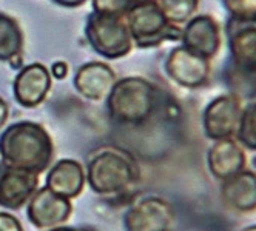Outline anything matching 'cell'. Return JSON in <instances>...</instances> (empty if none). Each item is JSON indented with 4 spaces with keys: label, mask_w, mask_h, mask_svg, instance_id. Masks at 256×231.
<instances>
[{
    "label": "cell",
    "mask_w": 256,
    "mask_h": 231,
    "mask_svg": "<svg viewBox=\"0 0 256 231\" xmlns=\"http://www.w3.org/2000/svg\"><path fill=\"white\" fill-rule=\"evenodd\" d=\"M52 154L51 136L36 122H16L0 136V156L8 167L40 174L51 165Z\"/></svg>",
    "instance_id": "6da1fadb"
},
{
    "label": "cell",
    "mask_w": 256,
    "mask_h": 231,
    "mask_svg": "<svg viewBox=\"0 0 256 231\" xmlns=\"http://www.w3.org/2000/svg\"><path fill=\"white\" fill-rule=\"evenodd\" d=\"M158 106L156 86L144 77L116 80L106 96L108 114L122 125H140L147 122Z\"/></svg>",
    "instance_id": "7a4b0ae2"
},
{
    "label": "cell",
    "mask_w": 256,
    "mask_h": 231,
    "mask_svg": "<svg viewBox=\"0 0 256 231\" xmlns=\"http://www.w3.org/2000/svg\"><path fill=\"white\" fill-rule=\"evenodd\" d=\"M139 176L134 159L119 148H102L91 156L85 173L90 188L102 196H114L130 188Z\"/></svg>",
    "instance_id": "3957f363"
},
{
    "label": "cell",
    "mask_w": 256,
    "mask_h": 231,
    "mask_svg": "<svg viewBox=\"0 0 256 231\" xmlns=\"http://www.w3.org/2000/svg\"><path fill=\"white\" fill-rule=\"evenodd\" d=\"M133 45L156 48L164 42H180L182 28L172 25L156 2L130 6L124 15Z\"/></svg>",
    "instance_id": "277c9868"
},
{
    "label": "cell",
    "mask_w": 256,
    "mask_h": 231,
    "mask_svg": "<svg viewBox=\"0 0 256 231\" xmlns=\"http://www.w3.org/2000/svg\"><path fill=\"white\" fill-rule=\"evenodd\" d=\"M85 37L99 56L110 60L125 57L133 48L124 15H108L93 11L86 19Z\"/></svg>",
    "instance_id": "5b68a950"
},
{
    "label": "cell",
    "mask_w": 256,
    "mask_h": 231,
    "mask_svg": "<svg viewBox=\"0 0 256 231\" xmlns=\"http://www.w3.org/2000/svg\"><path fill=\"white\" fill-rule=\"evenodd\" d=\"M174 221V207L159 196L139 199L124 216L125 231H170Z\"/></svg>",
    "instance_id": "8992f818"
},
{
    "label": "cell",
    "mask_w": 256,
    "mask_h": 231,
    "mask_svg": "<svg viewBox=\"0 0 256 231\" xmlns=\"http://www.w3.org/2000/svg\"><path fill=\"white\" fill-rule=\"evenodd\" d=\"M242 108V100L232 93L214 97L206 106L202 114V127L206 136L213 142L236 137Z\"/></svg>",
    "instance_id": "52a82bcc"
},
{
    "label": "cell",
    "mask_w": 256,
    "mask_h": 231,
    "mask_svg": "<svg viewBox=\"0 0 256 231\" xmlns=\"http://www.w3.org/2000/svg\"><path fill=\"white\" fill-rule=\"evenodd\" d=\"M212 60L186 46H174L166 60V73L179 86L194 90L204 86L212 76Z\"/></svg>",
    "instance_id": "ba28073f"
},
{
    "label": "cell",
    "mask_w": 256,
    "mask_h": 231,
    "mask_svg": "<svg viewBox=\"0 0 256 231\" xmlns=\"http://www.w3.org/2000/svg\"><path fill=\"white\" fill-rule=\"evenodd\" d=\"M226 37L230 52L228 60L236 66L256 73V15H228Z\"/></svg>",
    "instance_id": "9c48e42d"
},
{
    "label": "cell",
    "mask_w": 256,
    "mask_h": 231,
    "mask_svg": "<svg viewBox=\"0 0 256 231\" xmlns=\"http://www.w3.org/2000/svg\"><path fill=\"white\" fill-rule=\"evenodd\" d=\"M180 43L196 54L212 60L222 45L221 26L214 17L208 14H196L182 28Z\"/></svg>",
    "instance_id": "30bf717a"
},
{
    "label": "cell",
    "mask_w": 256,
    "mask_h": 231,
    "mask_svg": "<svg viewBox=\"0 0 256 231\" xmlns=\"http://www.w3.org/2000/svg\"><path fill=\"white\" fill-rule=\"evenodd\" d=\"M72 205L70 199L60 198L46 187L38 188L28 201L26 215L30 222L42 230L60 227L71 216Z\"/></svg>",
    "instance_id": "8fae6325"
},
{
    "label": "cell",
    "mask_w": 256,
    "mask_h": 231,
    "mask_svg": "<svg viewBox=\"0 0 256 231\" xmlns=\"http://www.w3.org/2000/svg\"><path fill=\"white\" fill-rule=\"evenodd\" d=\"M39 188V174L25 170L0 165V207L19 210L28 204Z\"/></svg>",
    "instance_id": "7c38bea8"
},
{
    "label": "cell",
    "mask_w": 256,
    "mask_h": 231,
    "mask_svg": "<svg viewBox=\"0 0 256 231\" xmlns=\"http://www.w3.org/2000/svg\"><path fill=\"white\" fill-rule=\"evenodd\" d=\"M51 85L52 79L50 69L42 63H30L22 66L14 79V97L17 103L25 108H34L46 99Z\"/></svg>",
    "instance_id": "4fadbf2b"
},
{
    "label": "cell",
    "mask_w": 256,
    "mask_h": 231,
    "mask_svg": "<svg viewBox=\"0 0 256 231\" xmlns=\"http://www.w3.org/2000/svg\"><path fill=\"white\" fill-rule=\"evenodd\" d=\"M246 150L234 137L214 140L207 153L208 170L219 181L230 179L236 173L246 170Z\"/></svg>",
    "instance_id": "5bb4252c"
},
{
    "label": "cell",
    "mask_w": 256,
    "mask_h": 231,
    "mask_svg": "<svg viewBox=\"0 0 256 231\" xmlns=\"http://www.w3.org/2000/svg\"><path fill=\"white\" fill-rule=\"evenodd\" d=\"M116 73L104 62H88L74 74V88L88 100H104L116 83Z\"/></svg>",
    "instance_id": "9a60e30c"
},
{
    "label": "cell",
    "mask_w": 256,
    "mask_h": 231,
    "mask_svg": "<svg viewBox=\"0 0 256 231\" xmlns=\"http://www.w3.org/2000/svg\"><path fill=\"white\" fill-rule=\"evenodd\" d=\"M221 198L224 205L234 213L247 215L256 211V173L242 170L222 181Z\"/></svg>",
    "instance_id": "2e32d148"
},
{
    "label": "cell",
    "mask_w": 256,
    "mask_h": 231,
    "mask_svg": "<svg viewBox=\"0 0 256 231\" xmlns=\"http://www.w3.org/2000/svg\"><path fill=\"white\" fill-rule=\"evenodd\" d=\"M86 182L85 171L78 161L62 159L54 164L46 176V188L65 199L78 198Z\"/></svg>",
    "instance_id": "e0dca14e"
},
{
    "label": "cell",
    "mask_w": 256,
    "mask_h": 231,
    "mask_svg": "<svg viewBox=\"0 0 256 231\" xmlns=\"http://www.w3.org/2000/svg\"><path fill=\"white\" fill-rule=\"evenodd\" d=\"M24 32L11 15L0 12V62L22 57Z\"/></svg>",
    "instance_id": "ac0fdd59"
},
{
    "label": "cell",
    "mask_w": 256,
    "mask_h": 231,
    "mask_svg": "<svg viewBox=\"0 0 256 231\" xmlns=\"http://www.w3.org/2000/svg\"><path fill=\"white\" fill-rule=\"evenodd\" d=\"M224 79L227 86L230 88V93L238 96L241 100L250 99L256 100V73L254 71H247L244 68L236 66L230 60L227 62Z\"/></svg>",
    "instance_id": "d6986e66"
},
{
    "label": "cell",
    "mask_w": 256,
    "mask_h": 231,
    "mask_svg": "<svg viewBox=\"0 0 256 231\" xmlns=\"http://www.w3.org/2000/svg\"><path fill=\"white\" fill-rule=\"evenodd\" d=\"M164 17L174 26H184L196 15L199 0H156Z\"/></svg>",
    "instance_id": "ffe728a7"
},
{
    "label": "cell",
    "mask_w": 256,
    "mask_h": 231,
    "mask_svg": "<svg viewBox=\"0 0 256 231\" xmlns=\"http://www.w3.org/2000/svg\"><path fill=\"white\" fill-rule=\"evenodd\" d=\"M244 148L256 151V100L242 108L240 128L234 137Z\"/></svg>",
    "instance_id": "44dd1931"
},
{
    "label": "cell",
    "mask_w": 256,
    "mask_h": 231,
    "mask_svg": "<svg viewBox=\"0 0 256 231\" xmlns=\"http://www.w3.org/2000/svg\"><path fill=\"white\" fill-rule=\"evenodd\" d=\"M93 11L108 15H125L130 8L126 0H93Z\"/></svg>",
    "instance_id": "7402d4cb"
},
{
    "label": "cell",
    "mask_w": 256,
    "mask_h": 231,
    "mask_svg": "<svg viewBox=\"0 0 256 231\" xmlns=\"http://www.w3.org/2000/svg\"><path fill=\"white\" fill-rule=\"evenodd\" d=\"M224 8L234 17L256 15V0H221Z\"/></svg>",
    "instance_id": "603a6c76"
},
{
    "label": "cell",
    "mask_w": 256,
    "mask_h": 231,
    "mask_svg": "<svg viewBox=\"0 0 256 231\" xmlns=\"http://www.w3.org/2000/svg\"><path fill=\"white\" fill-rule=\"evenodd\" d=\"M0 231H24L19 219H16L10 213L0 211Z\"/></svg>",
    "instance_id": "cb8c5ba5"
},
{
    "label": "cell",
    "mask_w": 256,
    "mask_h": 231,
    "mask_svg": "<svg viewBox=\"0 0 256 231\" xmlns=\"http://www.w3.org/2000/svg\"><path fill=\"white\" fill-rule=\"evenodd\" d=\"M50 73H51V77H54V79H59V80L65 79L66 74H68V65H66V62H62V60L54 62L51 69H50Z\"/></svg>",
    "instance_id": "d4e9b609"
},
{
    "label": "cell",
    "mask_w": 256,
    "mask_h": 231,
    "mask_svg": "<svg viewBox=\"0 0 256 231\" xmlns=\"http://www.w3.org/2000/svg\"><path fill=\"white\" fill-rule=\"evenodd\" d=\"M54 2L64 8H78V6H82L86 0H54Z\"/></svg>",
    "instance_id": "484cf974"
},
{
    "label": "cell",
    "mask_w": 256,
    "mask_h": 231,
    "mask_svg": "<svg viewBox=\"0 0 256 231\" xmlns=\"http://www.w3.org/2000/svg\"><path fill=\"white\" fill-rule=\"evenodd\" d=\"M8 113H10V110H8L6 102L0 97V130H2V127L5 125V122L8 119Z\"/></svg>",
    "instance_id": "4316f807"
},
{
    "label": "cell",
    "mask_w": 256,
    "mask_h": 231,
    "mask_svg": "<svg viewBox=\"0 0 256 231\" xmlns=\"http://www.w3.org/2000/svg\"><path fill=\"white\" fill-rule=\"evenodd\" d=\"M128 5L130 6H134V5H144V3H152V2H156V0H126Z\"/></svg>",
    "instance_id": "83f0119b"
},
{
    "label": "cell",
    "mask_w": 256,
    "mask_h": 231,
    "mask_svg": "<svg viewBox=\"0 0 256 231\" xmlns=\"http://www.w3.org/2000/svg\"><path fill=\"white\" fill-rule=\"evenodd\" d=\"M46 231H76V228H70V227H54V228H50Z\"/></svg>",
    "instance_id": "f1b7e54d"
},
{
    "label": "cell",
    "mask_w": 256,
    "mask_h": 231,
    "mask_svg": "<svg viewBox=\"0 0 256 231\" xmlns=\"http://www.w3.org/2000/svg\"><path fill=\"white\" fill-rule=\"evenodd\" d=\"M241 231H256V225H250V227H246V228H242Z\"/></svg>",
    "instance_id": "f546056e"
},
{
    "label": "cell",
    "mask_w": 256,
    "mask_h": 231,
    "mask_svg": "<svg viewBox=\"0 0 256 231\" xmlns=\"http://www.w3.org/2000/svg\"><path fill=\"white\" fill-rule=\"evenodd\" d=\"M253 167H254V170H256V156L253 157Z\"/></svg>",
    "instance_id": "4dcf8cb0"
},
{
    "label": "cell",
    "mask_w": 256,
    "mask_h": 231,
    "mask_svg": "<svg viewBox=\"0 0 256 231\" xmlns=\"http://www.w3.org/2000/svg\"><path fill=\"white\" fill-rule=\"evenodd\" d=\"M76 231H90V230H84V228H76Z\"/></svg>",
    "instance_id": "1f68e13d"
}]
</instances>
